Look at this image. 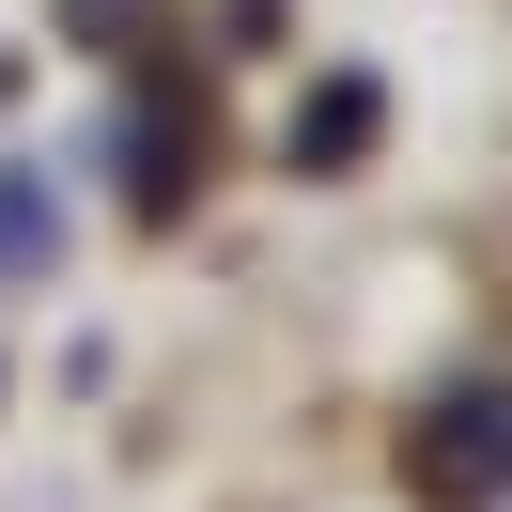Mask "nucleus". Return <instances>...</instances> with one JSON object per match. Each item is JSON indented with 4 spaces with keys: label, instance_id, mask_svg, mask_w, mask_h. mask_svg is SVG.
Returning a JSON list of instances; mask_svg holds the SVG:
<instances>
[{
    "label": "nucleus",
    "instance_id": "f257e3e1",
    "mask_svg": "<svg viewBox=\"0 0 512 512\" xmlns=\"http://www.w3.org/2000/svg\"><path fill=\"white\" fill-rule=\"evenodd\" d=\"M202 140H218V78H202L187 47H125V109H109V140H94L109 202H125V218H187Z\"/></svg>",
    "mask_w": 512,
    "mask_h": 512
},
{
    "label": "nucleus",
    "instance_id": "f03ea898",
    "mask_svg": "<svg viewBox=\"0 0 512 512\" xmlns=\"http://www.w3.org/2000/svg\"><path fill=\"white\" fill-rule=\"evenodd\" d=\"M404 497L419 512H512V388L466 373L404 419Z\"/></svg>",
    "mask_w": 512,
    "mask_h": 512
},
{
    "label": "nucleus",
    "instance_id": "7ed1b4c3",
    "mask_svg": "<svg viewBox=\"0 0 512 512\" xmlns=\"http://www.w3.org/2000/svg\"><path fill=\"white\" fill-rule=\"evenodd\" d=\"M373 125H388V78H311V109H295L280 156L295 171H342V156H373Z\"/></svg>",
    "mask_w": 512,
    "mask_h": 512
},
{
    "label": "nucleus",
    "instance_id": "20e7f679",
    "mask_svg": "<svg viewBox=\"0 0 512 512\" xmlns=\"http://www.w3.org/2000/svg\"><path fill=\"white\" fill-rule=\"evenodd\" d=\"M47 264H63V202L32 156H0V280H47Z\"/></svg>",
    "mask_w": 512,
    "mask_h": 512
},
{
    "label": "nucleus",
    "instance_id": "39448f33",
    "mask_svg": "<svg viewBox=\"0 0 512 512\" xmlns=\"http://www.w3.org/2000/svg\"><path fill=\"white\" fill-rule=\"evenodd\" d=\"M47 32L94 47V63H125V47H156V0H47Z\"/></svg>",
    "mask_w": 512,
    "mask_h": 512
},
{
    "label": "nucleus",
    "instance_id": "423d86ee",
    "mask_svg": "<svg viewBox=\"0 0 512 512\" xmlns=\"http://www.w3.org/2000/svg\"><path fill=\"white\" fill-rule=\"evenodd\" d=\"M280 16L295 0H233V47H280Z\"/></svg>",
    "mask_w": 512,
    "mask_h": 512
}]
</instances>
